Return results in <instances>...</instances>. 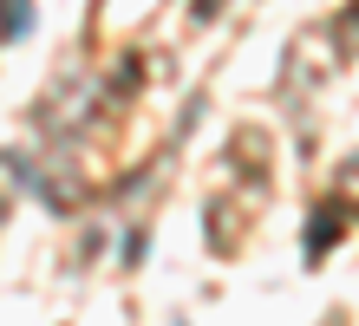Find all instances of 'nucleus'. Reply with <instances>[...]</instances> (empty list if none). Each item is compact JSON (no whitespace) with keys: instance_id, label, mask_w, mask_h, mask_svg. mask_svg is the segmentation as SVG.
<instances>
[{"instance_id":"obj_2","label":"nucleus","mask_w":359,"mask_h":326,"mask_svg":"<svg viewBox=\"0 0 359 326\" xmlns=\"http://www.w3.org/2000/svg\"><path fill=\"white\" fill-rule=\"evenodd\" d=\"M216 7H222V0H189V13H196V20H209Z\"/></svg>"},{"instance_id":"obj_1","label":"nucleus","mask_w":359,"mask_h":326,"mask_svg":"<svg viewBox=\"0 0 359 326\" xmlns=\"http://www.w3.org/2000/svg\"><path fill=\"white\" fill-rule=\"evenodd\" d=\"M33 33V0H0V39Z\"/></svg>"}]
</instances>
